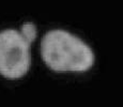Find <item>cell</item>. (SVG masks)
I'll return each instance as SVG.
<instances>
[{
    "mask_svg": "<svg viewBox=\"0 0 123 107\" xmlns=\"http://www.w3.org/2000/svg\"><path fill=\"white\" fill-rule=\"evenodd\" d=\"M45 64L55 72H86L94 63V54L78 37L62 29L50 30L42 39Z\"/></svg>",
    "mask_w": 123,
    "mask_h": 107,
    "instance_id": "1",
    "label": "cell"
},
{
    "mask_svg": "<svg viewBox=\"0 0 123 107\" xmlns=\"http://www.w3.org/2000/svg\"><path fill=\"white\" fill-rule=\"evenodd\" d=\"M31 43L15 29L0 31V74L8 79H18L31 65Z\"/></svg>",
    "mask_w": 123,
    "mask_h": 107,
    "instance_id": "2",
    "label": "cell"
},
{
    "mask_svg": "<svg viewBox=\"0 0 123 107\" xmlns=\"http://www.w3.org/2000/svg\"><path fill=\"white\" fill-rule=\"evenodd\" d=\"M22 32L24 33L26 38L29 40L30 42H33L37 39V27L32 23H26L22 26Z\"/></svg>",
    "mask_w": 123,
    "mask_h": 107,
    "instance_id": "3",
    "label": "cell"
}]
</instances>
